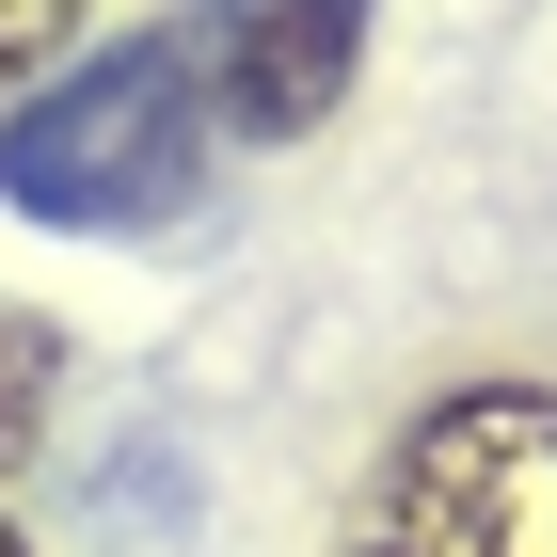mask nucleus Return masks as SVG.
Returning a JSON list of instances; mask_svg holds the SVG:
<instances>
[{
  "instance_id": "6",
  "label": "nucleus",
  "mask_w": 557,
  "mask_h": 557,
  "mask_svg": "<svg viewBox=\"0 0 557 557\" xmlns=\"http://www.w3.org/2000/svg\"><path fill=\"white\" fill-rule=\"evenodd\" d=\"M0 557H33V542H16V510H0Z\"/></svg>"
},
{
  "instance_id": "4",
  "label": "nucleus",
  "mask_w": 557,
  "mask_h": 557,
  "mask_svg": "<svg viewBox=\"0 0 557 557\" xmlns=\"http://www.w3.org/2000/svg\"><path fill=\"white\" fill-rule=\"evenodd\" d=\"M48 383H64V335L48 319H0V462L48 430Z\"/></svg>"
},
{
  "instance_id": "3",
  "label": "nucleus",
  "mask_w": 557,
  "mask_h": 557,
  "mask_svg": "<svg viewBox=\"0 0 557 557\" xmlns=\"http://www.w3.org/2000/svg\"><path fill=\"white\" fill-rule=\"evenodd\" d=\"M208 112L223 144H302L335 128L350 64H367V0H208Z\"/></svg>"
},
{
  "instance_id": "2",
  "label": "nucleus",
  "mask_w": 557,
  "mask_h": 557,
  "mask_svg": "<svg viewBox=\"0 0 557 557\" xmlns=\"http://www.w3.org/2000/svg\"><path fill=\"white\" fill-rule=\"evenodd\" d=\"M335 557H557V383H462L398 430Z\"/></svg>"
},
{
  "instance_id": "5",
  "label": "nucleus",
  "mask_w": 557,
  "mask_h": 557,
  "mask_svg": "<svg viewBox=\"0 0 557 557\" xmlns=\"http://www.w3.org/2000/svg\"><path fill=\"white\" fill-rule=\"evenodd\" d=\"M81 16H96V0H0V112H16V96L48 81V48L81 33Z\"/></svg>"
},
{
  "instance_id": "1",
  "label": "nucleus",
  "mask_w": 557,
  "mask_h": 557,
  "mask_svg": "<svg viewBox=\"0 0 557 557\" xmlns=\"http://www.w3.org/2000/svg\"><path fill=\"white\" fill-rule=\"evenodd\" d=\"M223 112H208V48L191 33H128V48H81L64 81H33L0 112V208L16 223H160L191 175H208Z\"/></svg>"
}]
</instances>
